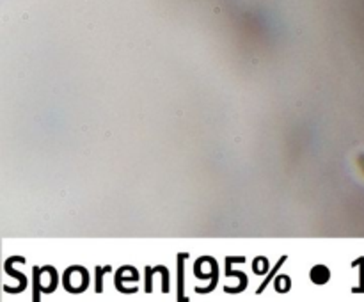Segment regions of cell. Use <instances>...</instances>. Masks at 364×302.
<instances>
[{
  "label": "cell",
  "instance_id": "obj_1",
  "mask_svg": "<svg viewBox=\"0 0 364 302\" xmlns=\"http://www.w3.org/2000/svg\"><path fill=\"white\" fill-rule=\"evenodd\" d=\"M329 277H331V274H329V269H327V266L316 265L315 269L311 270V279L315 281L316 284L327 283V281H329Z\"/></svg>",
  "mask_w": 364,
  "mask_h": 302
}]
</instances>
